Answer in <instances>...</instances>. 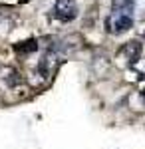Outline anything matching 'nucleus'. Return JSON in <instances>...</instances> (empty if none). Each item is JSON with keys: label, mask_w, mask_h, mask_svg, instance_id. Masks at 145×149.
Masks as SVG:
<instances>
[{"label": "nucleus", "mask_w": 145, "mask_h": 149, "mask_svg": "<svg viewBox=\"0 0 145 149\" xmlns=\"http://www.w3.org/2000/svg\"><path fill=\"white\" fill-rule=\"evenodd\" d=\"M133 26V14L127 12H113L105 18V28L109 34H123Z\"/></svg>", "instance_id": "nucleus-1"}, {"label": "nucleus", "mask_w": 145, "mask_h": 149, "mask_svg": "<svg viewBox=\"0 0 145 149\" xmlns=\"http://www.w3.org/2000/svg\"><path fill=\"white\" fill-rule=\"evenodd\" d=\"M54 16L60 22H72L78 16V4H76V0H56V4H54Z\"/></svg>", "instance_id": "nucleus-2"}, {"label": "nucleus", "mask_w": 145, "mask_h": 149, "mask_svg": "<svg viewBox=\"0 0 145 149\" xmlns=\"http://www.w3.org/2000/svg\"><path fill=\"white\" fill-rule=\"evenodd\" d=\"M56 66H58L56 54L48 52V54H44V56H42V60H40V64H38V72H40L44 78H48V76H52V74H54Z\"/></svg>", "instance_id": "nucleus-3"}, {"label": "nucleus", "mask_w": 145, "mask_h": 149, "mask_svg": "<svg viewBox=\"0 0 145 149\" xmlns=\"http://www.w3.org/2000/svg\"><path fill=\"white\" fill-rule=\"evenodd\" d=\"M121 56L127 60V64L131 66L135 60H139L141 58V44L139 42H127L125 46H123V50H121Z\"/></svg>", "instance_id": "nucleus-4"}, {"label": "nucleus", "mask_w": 145, "mask_h": 149, "mask_svg": "<svg viewBox=\"0 0 145 149\" xmlns=\"http://www.w3.org/2000/svg\"><path fill=\"white\" fill-rule=\"evenodd\" d=\"M112 10L113 12H127V14H133L135 0H112Z\"/></svg>", "instance_id": "nucleus-5"}, {"label": "nucleus", "mask_w": 145, "mask_h": 149, "mask_svg": "<svg viewBox=\"0 0 145 149\" xmlns=\"http://www.w3.org/2000/svg\"><path fill=\"white\" fill-rule=\"evenodd\" d=\"M14 50H16L18 54H30V52H36V50H38V42H36V40H26V42L16 44Z\"/></svg>", "instance_id": "nucleus-6"}, {"label": "nucleus", "mask_w": 145, "mask_h": 149, "mask_svg": "<svg viewBox=\"0 0 145 149\" xmlns=\"http://www.w3.org/2000/svg\"><path fill=\"white\" fill-rule=\"evenodd\" d=\"M2 74H6V76H2V80L6 81V84H8V86H16V84H20V74H18V72H16V70H4V72H2Z\"/></svg>", "instance_id": "nucleus-7"}, {"label": "nucleus", "mask_w": 145, "mask_h": 149, "mask_svg": "<svg viewBox=\"0 0 145 149\" xmlns=\"http://www.w3.org/2000/svg\"><path fill=\"white\" fill-rule=\"evenodd\" d=\"M129 68L133 70L135 74L139 76V78H145V58H139V60H135L133 64L129 66Z\"/></svg>", "instance_id": "nucleus-8"}]
</instances>
